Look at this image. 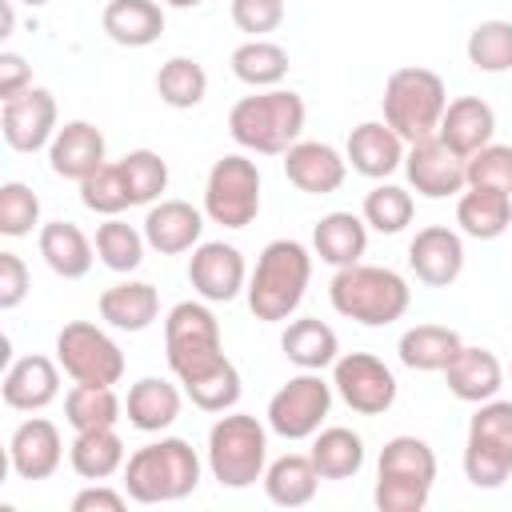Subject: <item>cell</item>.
<instances>
[{"instance_id":"33","label":"cell","mask_w":512,"mask_h":512,"mask_svg":"<svg viewBox=\"0 0 512 512\" xmlns=\"http://www.w3.org/2000/svg\"><path fill=\"white\" fill-rule=\"evenodd\" d=\"M124 460H128V448L116 428H88V432H76L68 444V464L80 480H108L124 472Z\"/></svg>"},{"instance_id":"1","label":"cell","mask_w":512,"mask_h":512,"mask_svg":"<svg viewBox=\"0 0 512 512\" xmlns=\"http://www.w3.org/2000/svg\"><path fill=\"white\" fill-rule=\"evenodd\" d=\"M164 356L184 396L200 412H232L240 400V372L224 356L220 320L208 300H180L164 316Z\"/></svg>"},{"instance_id":"44","label":"cell","mask_w":512,"mask_h":512,"mask_svg":"<svg viewBox=\"0 0 512 512\" xmlns=\"http://www.w3.org/2000/svg\"><path fill=\"white\" fill-rule=\"evenodd\" d=\"M120 168H124L132 204H156L160 192L168 188V160L152 148H132L128 156H120Z\"/></svg>"},{"instance_id":"8","label":"cell","mask_w":512,"mask_h":512,"mask_svg":"<svg viewBox=\"0 0 512 512\" xmlns=\"http://www.w3.org/2000/svg\"><path fill=\"white\" fill-rule=\"evenodd\" d=\"M268 468V428L248 412H220L208 428V472L220 488H252Z\"/></svg>"},{"instance_id":"52","label":"cell","mask_w":512,"mask_h":512,"mask_svg":"<svg viewBox=\"0 0 512 512\" xmlns=\"http://www.w3.org/2000/svg\"><path fill=\"white\" fill-rule=\"evenodd\" d=\"M16 4H28V8H44L48 0H16Z\"/></svg>"},{"instance_id":"45","label":"cell","mask_w":512,"mask_h":512,"mask_svg":"<svg viewBox=\"0 0 512 512\" xmlns=\"http://www.w3.org/2000/svg\"><path fill=\"white\" fill-rule=\"evenodd\" d=\"M36 224H40V196L20 180H4L0 184V232L8 240H20Z\"/></svg>"},{"instance_id":"28","label":"cell","mask_w":512,"mask_h":512,"mask_svg":"<svg viewBox=\"0 0 512 512\" xmlns=\"http://www.w3.org/2000/svg\"><path fill=\"white\" fill-rule=\"evenodd\" d=\"M180 404H184V396H180V388L172 380H164V376H140L128 388V396H124V416H128V424L136 432H148L152 436V432H164V428L176 424Z\"/></svg>"},{"instance_id":"48","label":"cell","mask_w":512,"mask_h":512,"mask_svg":"<svg viewBox=\"0 0 512 512\" xmlns=\"http://www.w3.org/2000/svg\"><path fill=\"white\" fill-rule=\"evenodd\" d=\"M32 288V276H28V264L16 256V252H0V308L12 312L24 304Z\"/></svg>"},{"instance_id":"9","label":"cell","mask_w":512,"mask_h":512,"mask_svg":"<svg viewBox=\"0 0 512 512\" xmlns=\"http://www.w3.org/2000/svg\"><path fill=\"white\" fill-rule=\"evenodd\" d=\"M464 476L472 488H500L512 476V400H484L468 420Z\"/></svg>"},{"instance_id":"30","label":"cell","mask_w":512,"mask_h":512,"mask_svg":"<svg viewBox=\"0 0 512 512\" xmlns=\"http://www.w3.org/2000/svg\"><path fill=\"white\" fill-rule=\"evenodd\" d=\"M36 248L44 256V264L64 276V280H80L92 272V260H96V244L72 224V220H52V224H40V236H36Z\"/></svg>"},{"instance_id":"29","label":"cell","mask_w":512,"mask_h":512,"mask_svg":"<svg viewBox=\"0 0 512 512\" xmlns=\"http://www.w3.org/2000/svg\"><path fill=\"white\" fill-rule=\"evenodd\" d=\"M364 248H368V224H364V216H356V212L336 208V212L320 216L316 228H312V252H316L324 264H332V268L360 264Z\"/></svg>"},{"instance_id":"11","label":"cell","mask_w":512,"mask_h":512,"mask_svg":"<svg viewBox=\"0 0 512 512\" xmlns=\"http://www.w3.org/2000/svg\"><path fill=\"white\" fill-rule=\"evenodd\" d=\"M332 396H336L332 380L300 368L292 380H284L272 392L268 412H264L268 432H276L280 440H312L332 412Z\"/></svg>"},{"instance_id":"39","label":"cell","mask_w":512,"mask_h":512,"mask_svg":"<svg viewBox=\"0 0 512 512\" xmlns=\"http://www.w3.org/2000/svg\"><path fill=\"white\" fill-rule=\"evenodd\" d=\"M156 96L168 108H196L208 96V72L196 56H168L156 72Z\"/></svg>"},{"instance_id":"40","label":"cell","mask_w":512,"mask_h":512,"mask_svg":"<svg viewBox=\"0 0 512 512\" xmlns=\"http://www.w3.org/2000/svg\"><path fill=\"white\" fill-rule=\"evenodd\" d=\"M96 256H100V264L108 268V272H120V276H128V272H136L140 264H144V248H148V240H144V228H132V224H124L120 216H108L100 228H96Z\"/></svg>"},{"instance_id":"13","label":"cell","mask_w":512,"mask_h":512,"mask_svg":"<svg viewBox=\"0 0 512 512\" xmlns=\"http://www.w3.org/2000/svg\"><path fill=\"white\" fill-rule=\"evenodd\" d=\"M332 388L360 416H384L396 404V376L372 352H344V356H336Z\"/></svg>"},{"instance_id":"47","label":"cell","mask_w":512,"mask_h":512,"mask_svg":"<svg viewBox=\"0 0 512 512\" xmlns=\"http://www.w3.org/2000/svg\"><path fill=\"white\" fill-rule=\"evenodd\" d=\"M232 24L248 32V40L268 36L284 24V0H232Z\"/></svg>"},{"instance_id":"31","label":"cell","mask_w":512,"mask_h":512,"mask_svg":"<svg viewBox=\"0 0 512 512\" xmlns=\"http://www.w3.org/2000/svg\"><path fill=\"white\" fill-rule=\"evenodd\" d=\"M280 348H284V360H292L296 368L324 372L340 356V336H336L332 324H324L316 316H300V320H288V328L280 336Z\"/></svg>"},{"instance_id":"36","label":"cell","mask_w":512,"mask_h":512,"mask_svg":"<svg viewBox=\"0 0 512 512\" xmlns=\"http://www.w3.org/2000/svg\"><path fill=\"white\" fill-rule=\"evenodd\" d=\"M228 64H232V76L240 84H248V88H280V80L292 68L288 48H280L268 36H256V40L236 44L232 56H228Z\"/></svg>"},{"instance_id":"35","label":"cell","mask_w":512,"mask_h":512,"mask_svg":"<svg viewBox=\"0 0 512 512\" xmlns=\"http://www.w3.org/2000/svg\"><path fill=\"white\" fill-rule=\"evenodd\" d=\"M460 348H464V340H460V332L448 328V324H412V328L400 336V344H396L400 364L412 368V372H444L448 360H452Z\"/></svg>"},{"instance_id":"21","label":"cell","mask_w":512,"mask_h":512,"mask_svg":"<svg viewBox=\"0 0 512 512\" xmlns=\"http://www.w3.org/2000/svg\"><path fill=\"white\" fill-rule=\"evenodd\" d=\"M60 372H64L60 360L40 356V352H28V356L12 360L8 372H4V384H0L4 404L16 408V412H40V408H48L60 396Z\"/></svg>"},{"instance_id":"24","label":"cell","mask_w":512,"mask_h":512,"mask_svg":"<svg viewBox=\"0 0 512 512\" xmlns=\"http://www.w3.org/2000/svg\"><path fill=\"white\" fill-rule=\"evenodd\" d=\"M444 384L456 400L464 404H484L492 400L500 388H504V364L492 348H480V344H464L448 368H444Z\"/></svg>"},{"instance_id":"16","label":"cell","mask_w":512,"mask_h":512,"mask_svg":"<svg viewBox=\"0 0 512 512\" xmlns=\"http://www.w3.org/2000/svg\"><path fill=\"white\" fill-rule=\"evenodd\" d=\"M188 284L208 304H228L248 288V264L236 244L200 240L188 256Z\"/></svg>"},{"instance_id":"19","label":"cell","mask_w":512,"mask_h":512,"mask_svg":"<svg viewBox=\"0 0 512 512\" xmlns=\"http://www.w3.org/2000/svg\"><path fill=\"white\" fill-rule=\"evenodd\" d=\"M404 152H408V144L384 120H360L344 144L348 168L368 176V180H388L396 168H404Z\"/></svg>"},{"instance_id":"17","label":"cell","mask_w":512,"mask_h":512,"mask_svg":"<svg viewBox=\"0 0 512 512\" xmlns=\"http://www.w3.org/2000/svg\"><path fill=\"white\" fill-rule=\"evenodd\" d=\"M408 268L428 288H448L464 272V240L448 224H428L408 244Z\"/></svg>"},{"instance_id":"25","label":"cell","mask_w":512,"mask_h":512,"mask_svg":"<svg viewBox=\"0 0 512 512\" xmlns=\"http://www.w3.org/2000/svg\"><path fill=\"white\" fill-rule=\"evenodd\" d=\"M96 312L116 332H144L160 316V292L148 280H120L100 292Z\"/></svg>"},{"instance_id":"27","label":"cell","mask_w":512,"mask_h":512,"mask_svg":"<svg viewBox=\"0 0 512 512\" xmlns=\"http://www.w3.org/2000/svg\"><path fill=\"white\" fill-rule=\"evenodd\" d=\"M100 28L120 48H148L164 32L160 0H108L100 12Z\"/></svg>"},{"instance_id":"50","label":"cell","mask_w":512,"mask_h":512,"mask_svg":"<svg viewBox=\"0 0 512 512\" xmlns=\"http://www.w3.org/2000/svg\"><path fill=\"white\" fill-rule=\"evenodd\" d=\"M24 88H32V68L20 52H0V100L20 96Z\"/></svg>"},{"instance_id":"32","label":"cell","mask_w":512,"mask_h":512,"mask_svg":"<svg viewBox=\"0 0 512 512\" xmlns=\"http://www.w3.org/2000/svg\"><path fill=\"white\" fill-rule=\"evenodd\" d=\"M264 496L280 508H304L316 500V488H320V472L312 464V456L304 452H284L276 460H268L264 468Z\"/></svg>"},{"instance_id":"20","label":"cell","mask_w":512,"mask_h":512,"mask_svg":"<svg viewBox=\"0 0 512 512\" xmlns=\"http://www.w3.org/2000/svg\"><path fill=\"white\" fill-rule=\"evenodd\" d=\"M284 176L292 188L308 196H328L344 184L348 176V156L324 140H296L284 152Z\"/></svg>"},{"instance_id":"49","label":"cell","mask_w":512,"mask_h":512,"mask_svg":"<svg viewBox=\"0 0 512 512\" xmlns=\"http://www.w3.org/2000/svg\"><path fill=\"white\" fill-rule=\"evenodd\" d=\"M128 500H132L128 492H116L104 480H88V488L72 496V512H124Z\"/></svg>"},{"instance_id":"12","label":"cell","mask_w":512,"mask_h":512,"mask_svg":"<svg viewBox=\"0 0 512 512\" xmlns=\"http://www.w3.org/2000/svg\"><path fill=\"white\" fill-rule=\"evenodd\" d=\"M56 360L64 376L76 384H120L124 380V352L120 344L92 320H68L56 332Z\"/></svg>"},{"instance_id":"7","label":"cell","mask_w":512,"mask_h":512,"mask_svg":"<svg viewBox=\"0 0 512 512\" xmlns=\"http://www.w3.org/2000/svg\"><path fill=\"white\" fill-rule=\"evenodd\" d=\"M380 108H384V124H392L404 144H416V140H428L440 132V120L448 108V88H444L440 72L404 64L384 80Z\"/></svg>"},{"instance_id":"4","label":"cell","mask_w":512,"mask_h":512,"mask_svg":"<svg viewBox=\"0 0 512 512\" xmlns=\"http://www.w3.org/2000/svg\"><path fill=\"white\" fill-rule=\"evenodd\" d=\"M124 492L136 504H176L200 484V456L180 436H160L124 460Z\"/></svg>"},{"instance_id":"26","label":"cell","mask_w":512,"mask_h":512,"mask_svg":"<svg viewBox=\"0 0 512 512\" xmlns=\"http://www.w3.org/2000/svg\"><path fill=\"white\" fill-rule=\"evenodd\" d=\"M436 136H440L452 152H460V156L468 160L472 152H480L484 144H492V136H496V112H492V104L480 100V96H456V100H448Z\"/></svg>"},{"instance_id":"43","label":"cell","mask_w":512,"mask_h":512,"mask_svg":"<svg viewBox=\"0 0 512 512\" xmlns=\"http://www.w3.org/2000/svg\"><path fill=\"white\" fill-rule=\"evenodd\" d=\"M80 204L88 212H96V216H120L124 208H132L128 180H124L120 160H104L92 176L80 180Z\"/></svg>"},{"instance_id":"18","label":"cell","mask_w":512,"mask_h":512,"mask_svg":"<svg viewBox=\"0 0 512 512\" xmlns=\"http://www.w3.org/2000/svg\"><path fill=\"white\" fill-rule=\"evenodd\" d=\"M64 460V436L48 416H28L8 440V464L20 480H48Z\"/></svg>"},{"instance_id":"2","label":"cell","mask_w":512,"mask_h":512,"mask_svg":"<svg viewBox=\"0 0 512 512\" xmlns=\"http://www.w3.org/2000/svg\"><path fill=\"white\" fill-rule=\"evenodd\" d=\"M308 108L304 96L292 88H252L228 112L232 140L252 156H284L304 132Z\"/></svg>"},{"instance_id":"22","label":"cell","mask_w":512,"mask_h":512,"mask_svg":"<svg viewBox=\"0 0 512 512\" xmlns=\"http://www.w3.org/2000/svg\"><path fill=\"white\" fill-rule=\"evenodd\" d=\"M108 144H104V132L92 124V120H68L56 128L52 144H48V164L60 180H84L92 176L108 156Z\"/></svg>"},{"instance_id":"14","label":"cell","mask_w":512,"mask_h":512,"mask_svg":"<svg viewBox=\"0 0 512 512\" xmlns=\"http://www.w3.org/2000/svg\"><path fill=\"white\" fill-rule=\"evenodd\" d=\"M404 176H408V188L420 192L424 200H448L468 188V160L452 152L440 136H428V140L408 144Z\"/></svg>"},{"instance_id":"46","label":"cell","mask_w":512,"mask_h":512,"mask_svg":"<svg viewBox=\"0 0 512 512\" xmlns=\"http://www.w3.org/2000/svg\"><path fill=\"white\" fill-rule=\"evenodd\" d=\"M468 188H492L512 196V144H484L468 156Z\"/></svg>"},{"instance_id":"3","label":"cell","mask_w":512,"mask_h":512,"mask_svg":"<svg viewBox=\"0 0 512 512\" xmlns=\"http://www.w3.org/2000/svg\"><path fill=\"white\" fill-rule=\"evenodd\" d=\"M312 280V252L300 244V240H268L256 256V268L248 276V308L256 320L264 324H280L288 320L300 300H304V288Z\"/></svg>"},{"instance_id":"15","label":"cell","mask_w":512,"mask_h":512,"mask_svg":"<svg viewBox=\"0 0 512 512\" xmlns=\"http://www.w3.org/2000/svg\"><path fill=\"white\" fill-rule=\"evenodd\" d=\"M60 128V112H56V96L48 88H24L20 96L4 100L0 108V132H4V144L12 152H40L52 144Z\"/></svg>"},{"instance_id":"6","label":"cell","mask_w":512,"mask_h":512,"mask_svg":"<svg viewBox=\"0 0 512 512\" xmlns=\"http://www.w3.org/2000/svg\"><path fill=\"white\" fill-rule=\"evenodd\" d=\"M436 484V452L420 436H392L376 460L372 500L380 512H420Z\"/></svg>"},{"instance_id":"37","label":"cell","mask_w":512,"mask_h":512,"mask_svg":"<svg viewBox=\"0 0 512 512\" xmlns=\"http://www.w3.org/2000/svg\"><path fill=\"white\" fill-rule=\"evenodd\" d=\"M308 456H312L320 480H352L364 468V440H360V432L332 424V428H320L312 436Z\"/></svg>"},{"instance_id":"41","label":"cell","mask_w":512,"mask_h":512,"mask_svg":"<svg viewBox=\"0 0 512 512\" xmlns=\"http://www.w3.org/2000/svg\"><path fill=\"white\" fill-rule=\"evenodd\" d=\"M360 216H364V224H368L372 232H380V236H396V232H404V228L412 224V216H416V200H412L408 188L380 180V184L364 196Z\"/></svg>"},{"instance_id":"5","label":"cell","mask_w":512,"mask_h":512,"mask_svg":"<svg viewBox=\"0 0 512 512\" xmlns=\"http://www.w3.org/2000/svg\"><path fill=\"white\" fill-rule=\"evenodd\" d=\"M328 300L344 320H356L364 328H384L408 312L412 288L396 268L360 260V264L336 268V276L328 284Z\"/></svg>"},{"instance_id":"10","label":"cell","mask_w":512,"mask_h":512,"mask_svg":"<svg viewBox=\"0 0 512 512\" xmlns=\"http://www.w3.org/2000/svg\"><path fill=\"white\" fill-rule=\"evenodd\" d=\"M204 216L220 228H248L260 216V168L252 152H228L208 168Z\"/></svg>"},{"instance_id":"51","label":"cell","mask_w":512,"mask_h":512,"mask_svg":"<svg viewBox=\"0 0 512 512\" xmlns=\"http://www.w3.org/2000/svg\"><path fill=\"white\" fill-rule=\"evenodd\" d=\"M160 4H168V8H196V4H204V0H160Z\"/></svg>"},{"instance_id":"23","label":"cell","mask_w":512,"mask_h":512,"mask_svg":"<svg viewBox=\"0 0 512 512\" xmlns=\"http://www.w3.org/2000/svg\"><path fill=\"white\" fill-rule=\"evenodd\" d=\"M200 232H204V208H196L188 200H156V204H148L144 240H148L152 252H160V256L192 252L200 244Z\"/></svg>"},{"instance_id":"38","label":"cell","mask_w":512,"mask_h":512,"mask_svg":"<svg viewBox=\"0 0 512 512\" xmlns=\"http://www.w3.org/2000/svg\"><path fill=\"white\" fill-rule=\"evenodd\" d=\"M120 416H124V400L116 396L112 384H72L64 396V420L72 432L116 428Z\"/></svg>"},{"instance_id":"42","label":"cell","mask_w":512,"mask_h":512,"mask_svg":"<svg viewBox=\"0 0 512 512\" xmlns=\"http://www.w3.org/2000/svg\"><path fill=\"white\" fill-rule=\"evenodd\" d=\"M464 56L476 72H508L512 68V20H480L468 32Z\"/></svg>"},{"instance_id":"34","label":"cell","mask_w":512,"mask_h":512,"mask_svg":"<svg viewBox=\"0 0 512 512\" xmlns=\"http://www.w3.org/2000/svg\"><path fill=\"white\" fill-rule=\"evenodd\" d=\"M456 224L472 240H496L512 228V196L492 188H464L456 196Z\"/></svg>"}]
</instances>
